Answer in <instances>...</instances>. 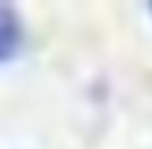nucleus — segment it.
<instances>
[{"label": "nucleus", "mask_w": 152, "mask_h": 149, "mask_svg": "<svg viewBox=\"0 0 152 149\" xmlns=\"http://www.w3.org/2000/svg\"><path fill=\"white\" fill-rule=\"evenodd\" d=\"M23 47V29L12 12H0V61L15 58Z\"/></svg>", "instance_id": "f257e3e1"}]
</instances>
